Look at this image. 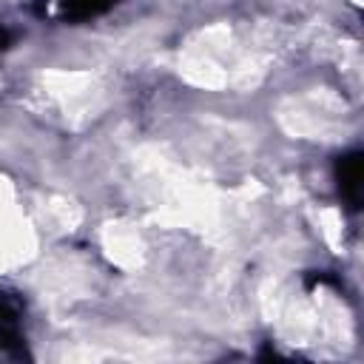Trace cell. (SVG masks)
I'll return each instance as SVG.
<instances>
[{
    "instance_id": "6da1fadb",
    "label": "cell",
    "mask_w": 364,
    "mask_h": 364,
    "mask_svg": "<svg viewBox=\"0 0 364 364\" xmlns=\"http://www.w3.org/2000/svg\"><path fill=\"white\" fill-rule=\"evenodd\" d=\"M361 179H364V156L361 151H347L336 159V182L338 193L350 208L361 205Z\"/></svg>"
},
{
    "instance_id": "7a4b0ae2",
    "label": "cell",
    "mask_w": 364,
    "mask_h": 364,
    "mask_svg": "<svg viewBox=\"0 0 364 364\" xmlns=\"http://www.w3.org/2000/svg\"><path fill=\"white\" fill-rule=\"evenodd\" d=\"M20 347H23L20 310L11 301V296L0 290V350H20Z\"/></svg>"
},
{
    "instance_id": "3957f363",
    "label": "cell",
    "mask_w": 364,
    "mask_h": 364,
    "mask_svg": "<svg viewBox=\"0 0 364 364\" xmlns=\"http://www.w3.org/2000/svg\"><path fill=\"white\" fill-rule=\"evenodd\" d=\"M117 3L119 0H57V17L68 23H82V20L105 14Z\"/></svg>"
},
{
    "instance_id": "277c9868",
    "label": "cell",
    "mask_w": 364,
    "mask_h": 364,
    "mask_svg": "<svg viewBox=\"0 0 364 364\" xmlns=\"http://www.w3.org/2000/svg\"><path fill=\"white\" fill-rule=\"evenodd\" d=\"M9 46H11V34H9V28L0 26V51H6Z\"/></svg>"
}]
</instances>
